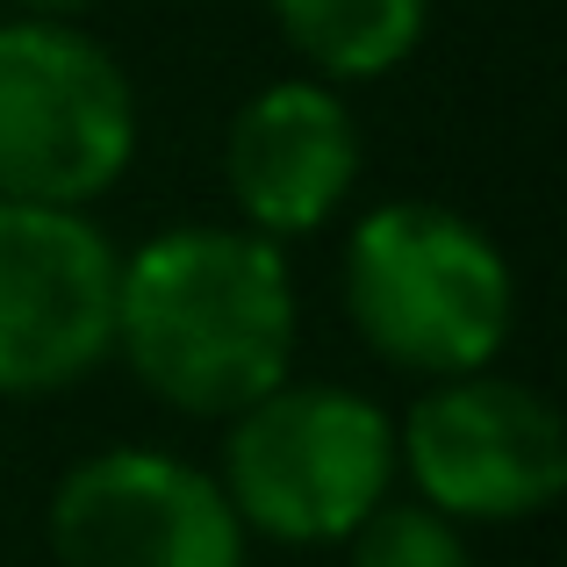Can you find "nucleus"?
Segmentation results:
<instances>
[{"instance_id": "f257e3e1", "label": "nucleus", "mask_w": 567, "mask_h": 567, "mask_svg": "<svg viewBox=\"0 0 567 567\" xmlns=\"http://www.w3.org/2000/svg\"><path fill=\"white\" fill-rule=\"evenodd\" d=\"M115 352L181 416H237L288 381L295 280L245 223H187L137 245L115 280Z\"/></svg>"}, {"instance_id": "f03ea898", "label": "nucleus", "mask_w": 567, "mask_h": 567, "mask_svg": "<svg viewBox=\"0 0 567 567\" xmlns=\"http://www.w3.org/2000/svg\"><path fill=\"white\" fill-rule=\"evenodd\" d=\"M346 317L416 381L482 374L517 317L511 259L482 223L439 202H388L346 245Z\"/></svg>"}, {"instance_id": "7ed1b4c3", "label": "nucleus", "mask_w": 567, "mask_h": 567, "mask_svg": "<svg viewBox=\"0 0 567 567\" xmlns=\"http://www.w3.org/2000/svg\"><path fill=\"white\" fill-rule=\"evenodd\" d=\"M395 482V424L381 402L352 388L280 381L251 410L230 416L223 496L237 525L288 546H331L367 525Z\"/></svg>"}, {"instance_id": "20e7f679", "label": "nucleus", "mask_w": 567, "mask_h": 567, "mask_svg": "<svg viewBox=\"0 0 567 567\" xmlns=\"http://www.w3.org/2000/svg\"><path fill=\"white\" fill-rule=\"evenodd\" d=\"M137 158V94L109 43L58 14L0 22V202L86 208Z\"/></svg>"}, {"instance_id": "39448f33", "label": "nucleus", "mask_w": 567, "mask_h": 567, "mask_svg": "<svg viewBox=\"0 0 567 567\" xmlns=\"http://www.w3.org/2000/svg\"><path fill=\"white\" fill-rule=\"evenodd\" d=\"M123 251L86 208L0 202V395H65L115 352Z\"/></svg>"}, {"instance_id": "423d86ee", "label": "nucleus", "mask_w": 567, "mask_h": 567, "mask_svg": "<svg viewBox=\"0 0 567 567\" xmlns=\"http://www.w3.org/2000/svg\"><path fill=\"white\" fill-rule=\"evenodd\" d=\"M395 460L453 525L539 517L567 488V431L554 402L503 374H460L416 395L395 431Z\"/></svg>"}, {"instance_id": "0eeeda50", "label": "nucleus", "mask_w": 567, "mask_h": 567, "mask_svg": "<svg viewBox=\"0 0 567 567\" xmlns=\"http://www.w3.org/2000/svg\"><path fill=\"white\" fill-rule=\"evenodd\" d=\"M51 554L58 567H245V525L216 474L115 445L58 482Z\"/></svg>"}, {"instance_id": "6e6552de", "label": "nucleus", "mask_w": 567, "mask_h": 567, "mask_svg": "<svg viewBox=\"0 0 567 567\" xmlns=\"http://www.w3.org/2000/svg\"><path fill=\"white\" fill-rule=\"evenodd\" d=\"M360 181V123L323 80H274L223 130V187L251 237H309Z\"/></svg>"}, {"instance_id": "1a4fd4ad", "label": "nucleus", "mask_w": 567, "mask_h": 567, "mask_svg": "<svg viewBox=\"0 0 567 567\" xmlns=\"http://www.w3.org/2000/svg\"><path fill=\"white\" fill-rule=\"evenodd\" d=\"M266 14L309 65V80L346 86L395 72L424 43L431 0H266Z\"/></svg>"}, {"instance_id": "9d476101", "label": "nucleus", "mask_w": 567, "mask_h": 567, "mask_svg": "<svg viewBox=\"0 0 567 567\" xmlns=\"http://www.w3.org/2000/svg\"><path fill=\"white\" fill-rule=\"evenodd\" d=\"M352 567H474V554L431 503H381L352 532Z\"/></svg>"}, {"instance_id": "9b49d317", "label": "nucleus", "mask_w": 567, "mask_h": 567, "mask_svg": "<svg viewBox=\"0 0 567 567\" xmlns=\"http://www.w3.org/2000/svg\"><path fill=\"white\" fill-rule=\"evenodd\" d=\"M22 14H58V22H72L80 8H94V0H14Z\"/></svg>"}]
</instances>
